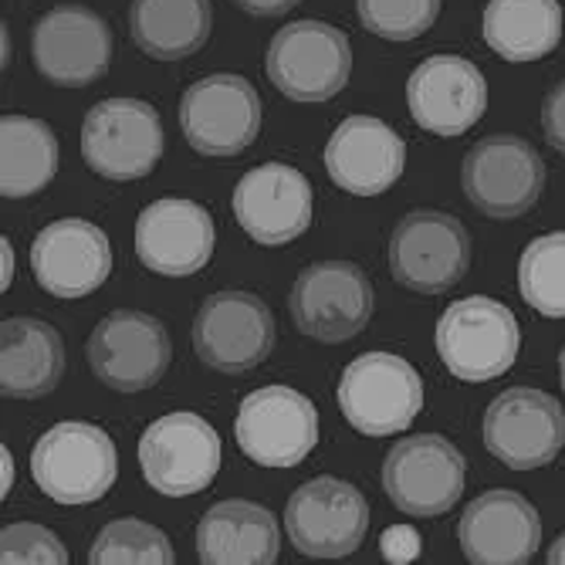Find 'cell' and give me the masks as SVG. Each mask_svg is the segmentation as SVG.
Returning a JSON list of instances; mask_svg holds the SVG:
<instances>
[{
    "instance_id": "obj_35",
    "label": "cell",
    "mask_w": 565,
    "mask_h": 565,
    "mask_svg": "<svg viewBox=\"0 0 565 565\" xmlns=\"http://www.w3.org/2000/svg\"><path fill=\"white\" fill-rule=\"evenodd\" d=\"M234 4L250 18H281V14L295 11L301 0H234Z\"/></svg>"
},
{
    "instance_id": "obj_36",
    "label": "cell",
    "mask_w": 565,
    "mask_h": 565,
    "mask_svg": "<svg viewBox=\"0 0 565 565\" xmlns=\"http://www.w3.org/2000/svg\"><path fill=\"white\" fill-rule=\"evenodd\" d=\"M0 254H4V275H0V285H4V291H8V285L14 278V250H11L8 237H4V244H0Z\"/></svg>"
},
{
    "instance_id": "obj_14",
    "label": "cell",
    "mask_w": 565,
    "mask_h": 565,
    "mask_svg": "<svg viewBox=\"0 0 565 565\" xmlns=\"http://www.w3.org/2000/svg\"><path fill=\"white\" fill-rule=\"evenodd\" d=\"M113 28L85 4H62L38 18L31 58L41 78L62 88H85L113 68Z\"/></svg>"
},
{
    "instance_id": "obj_15",
    "label": "cell",
    "mask_w": 565,
    "mask_h": 565,
    "mask_svg": "<svg viewBox=\"0 0 565 565\" xmlns=\"http://www.w3.org/2000/svg\"><path fill=\"white\" fill-rule=\"evenodd\" d=\"M370 504L355 484L316 478L301 484L285 504V532L308 558H345L366 539Z\"/></svg>"
},
{
    "instance_id": "obj_21",
    "label": "cell",
    "mask_w": 565,
    "mask_h": 565,
    "mask_svg": "<svg viewBox=\"0 0 565 565\" xmlns=\"http://www.w3.org/2000/svg\"><path fill=\"white\" fill-rule=\"evenodd\" d=\"M406 106L414 122L434 136H460L488 109L481 68L460 55H430L406 82Z\"/></svg>"
},
{
    "instance_id": "obj_7",
    "label": "cell",
    "mask_w": 565,
    "mask_h": 565,
    "mask_svg": "<svg viewBox=\"0 0 565 565\" xmlns=\"http://www.w3.org/2000/svg\"><path fill=\"white\" fill-rule=\"evenodd\" d=\"M460 186L478 214L511 221L529 214L545 190V163L522 136L498 132L471 146L460 167Z\"/></svg>"
},
{
    "instance_id": "obj_1",
    "label": "cell",
    "mask_w": 565,
    "mask_h": 565,
    "mask_svg": "<svg viewBox=\"0 0 565 565\" xmlns=\"http://www.w3.org/2000/svg\"><path fill=\"white\" fill-rule=\"evenodd\" d=\"M522 329L515 312L488 295H468L437 322V352L450 376L465 383H488L515 366Z\"/></svg>"
},
{
    "instance_id": "obj_33",
    "label": "cell",
    "mask_w": 565,
    "mask_h": 565,
    "mask_svg": "<svg viewBox=\"0 0 565 565\" xmlns=\"http://www.w3.org/2000/svg\"><path fill=\"white\" fill-rule=\"evenodd\" d=\"M542 132L548 146L565 157V78L542 102Z\"/></svg>"
},
{
    "instance_id": "obj_8",
    "label": "cell",
    "mask_w": 565,
    "mask_h": 565,
    "mask_svg": "<svg viewBox=\"0 0 565 565\" xmlns=\"http://www.w3.org/2000/svg\"><path fill=\"white\" fill-rule=\"evenodd\" d=\"M275 316L262 295L224 288L200 305L193 322V352L203 366L227 376L250 373L271 355Z\"/></svg>"
},
{
    "instance_id": "obj_22",
    "label": "cell",
    "mask_w": 565,
    "mask_h": 565,
    "mask_svg": "<svg viewBox=\"0 0 565 565\" xmlns=\"http://www.w3.org/2000/svg\"><path fill=\"white\" fill-rule=\"evenodd\" d=\"M457 539L475 565H525L542 545V519L525 494L494 488L465 508Z\"/></svg>"
},
{
    "instance_id": "obj_27",
    "label": "cell",
    "mask_w": 565,
    "mask_h": 565,
    "mask_svg": "<svg viewBox=\"0 0 565 565\" xmlns=\"http://www.w3.org/2000/svg\"><path fill=\"white\" fill-rule=\"evenodd\" d=\"M484 41L504 62H539L562 41V4L558 0H488Z\"/></svg>"
},
{
    "instance_id": "obj_12",
    "label": "cell",
    "mask_w": 565,
    "mask_h": 565,
    "mask_svg": "<svg viewBox=\"0 0 565 565\" xmlns=\"http://www.w3.org/2000/svg\"><path fill=\"white\" fill-rule=\"evenodd\" d=\"M180 129L203 157H241L262 132V95L244 75L196 78L180 98Z\"/></svg>"
},
{
    "instance_id": "obj_32",
    "label": "cell",
    "mask_w": 565,
    "mask_h": 565,
    "mask_svg": "<svg viewBox=\"0 0 565 565\" xmlns=\"http://www.w3.org/2000/svg\"><path fill=\"white\" fill-rule=\"evenodd\" d=\"M0 562L21 565V562H41V565H65L68 548L62 539L34 522H14L0 535Z\"/></svg>"
},
{
    "instance_id": "obj_18",
    "label": "cell",
    "mask_w": 565,
    "mask_h": 565,
    "mask_svg": "<svg viewBox=\"0 0 565 565\" xmlns=\"http://www.w3.org/2000/svg\"><path fill=\"white\" fill-rule=\"evenodd\" d=\"M214 217L196 200L163 196L142 207L136 221L139 262L163 278H190L214 258Z\"/></svg>"
},
{
    "instance_id": "obj_30",
    "label": "cell",
    "mask_w": 565,
    "mask_h": 565,
    "mask_svg": "<svg viewBox=\"0 0 565 565\" xmlns=\"http://www.w3.org/2000/svg\"><path fill=\"white\" fill-rule=\"evenodd\" d=\"M92 565H170L177 562L170 539L142 519H119L98 532L88 552Z\"/></svg>"
},
{
    "instance_id": "obj_4",
    "label": "cell",
    "mask_w": 565,
    "mask_h": 565,
    "mask_svg": "<svg viewBox=\"0 0 565 565\" xmlns=\"http://www.w3.org/2000/svg\"><path fill=\"white\" fill-rule=\"evenodd\" d=\"M160 113L142 98H106L82 122V157L102 180H142L163 157Z\"/></svg>"
},
{
    "instance_id": "obj_9",
    "label": "cell",
    "mask_w": 565,
    "mask_h": 565,
    "mask_svg": "<svg viewBox=\"0 0 565 565\" xmlns=\"http://www.w3.org/2000/svg\"><path fill=\"white\" fill-rule=\"evenodd\" d=\"M468 484V460L440 434L399 440L383 460V491L414 519H437L460 501Z\"/></svg>"
},
{
    "instance_id": "obj_20",
    "label": "cell",
    "mask_w": 565,
    "mask_h": 565,
    "mask_svg": "<svg viewBox=\"0 0 565 565\" xmlns=\"http://www.w3.org/2000/svg\"><path fill=\"white\" fill-rule=\"evenodd\" d=\"M312 183L288 163H262L234 186V217L265 247L291 244L312 227Z\"/></svg>"
},
{
    "instance_id": "obj_19",
    "label": "cell",
    "mask_w": 565,
    "mask_h": 565,
    "mask_svg": "<svg viewBox=\"0 0 565 565\" xmlns=\"http://www.w3.org/2000/svg\"><path fill=\"white\" fill-rule=\"evenodd\" d=\"M31 271L55 298L92 295L113 275L109 234L85 217L51 221L31 241Z\"/></svg>"
},
{
    "instance_id": "obj_11",
    "label": "cell",
    "mask_w": 565,
    "mask_h": 565,
    "mask_svg": "<svg viewBox=\"0 0 565 565\" xmlns=\"http://www.w3.org/2000/svg\"><path fill=\"white\" fill-rule=\"evenodd\" d=\"M288 312L301 335L316 342H345L373 319V285L352 262L308 265L288 295Z\"/></svg>"
},
{
    "instance_id": "obj_5",
    "label": "cell",
    "mask_w": 565,
    "mask_h": 565,
    "mask_svg": "<svg viewBox=\"0 0 565 565\" xmlns=\"http://www.w3.org/2000/svg\"><path fill=\"white\" fill-rule=\"evenodd\" d=\"M265 72L291 102H326L349 85L352 44L326 21H291L271 38Z\"/></svg>"
},
{
    "instance_id": "obj_38",
    "label": "cell",
    "mask_w": 565,
    "mask_h": 565,
    "mask_svg": "<svg viewBox=\"0 0 565 565\" xmlns=\"http://www.w3.org/2000/svg\"><path fill=\"white\" fill-rule=\"evenodd\" d=\"M548 562H552V565H565V532L552 542V548H548Z\"/></svg>"
},
{
    "instance_id": "obj_6",
    "label": "cell",
    "mask_w": 565,
    "mask_h": 565,
    "mask_svg": "<svg viewBox=\"0 0 565 565\" xmlns=\"http://www.w3.org/2000/svg\"><path fill=\"white\" fill-rule=\"evenodd\" d=\"M386 262L393 278L417 291H450L471 268V234L454 214L409 211L390 234Z\"/></svg>"
},
{
    "instance_id": "obj_17",
    "label": "cell",
    "mask_w": 565,
    "mask_h": 565,
    "mask_svg": "<svg viewBox=\"0 0 565 565\" xmlns=\"http://www.w3.org/2000/svg\"><path fill=\"white\" fill-rule=\"evenodd\" d=\"M170 359L173 342L167 326L146 312H132V308L106 316L88 339L92 373L98 383L119 393H142L157 386L170 370Z\"/></svg>"
},
{
    "instance_id": "obj_23",
    "label": "cell",
    "mask_w": 565,
    "mask_h": 565,
    "mask_svg": "<svg viewBox=\"0 0 565 565\" xmlns=\"http://www.w3.org/2000/svg\"><path fill=\"white\" fill-rule=\"evenodd\" d=\"M326 170L345 193L380 196L406 170V142L376 116H349L326 142Z\"/></svg>"
},
{
    "instance_id": "obj_34",
    "label": "cell",
    "mask_w": 565,
    "mask_h": 565,
    "mask_svg": "<svg viewBox=\"0 0 565 565\" xmlns=\"http://www.w3.org/2000/svg\"><path fill=\"white\" fill-rule=\"evenodd\" d=\"M380 548L393 565H406V562H414L420 555V535H417V529H409V525H393V529L383 532Z\"/></svg>"
},
{
    "instance_id": "obj_10",
    "label": "cell",
    "mask_w": 565,
    "mask_h": 565,
    "mask_svg": "<svg viewBox=\"0 0 565 565\" xmlns=\"http://www.w3.org/2000/svg\"><path fill=\"white\" fill-rule=\"evenodd\" d=\"M221 437L196 414H167L139 437V468L152 491L190 498L207 491L221 471Z\"/></svg>"
},
{
    "instance_id": "obj_2",
    "label": "cell",
    "mask_w": 565,
    "mask_h": 565,
    "mask_svg": "<svg viewBox=\"0 0 565 565\" xmlns=\"http://www.w3.org/2000/svg\"><path fill=\"white\" fill-rule=\"evenodd\" d=\"M34 484L58 504H95L119 478L113 437L85 420H62L31 450Z\"/></svg>"
},
{
    "instance_id": "obj_26",
    "label": "cell",
    "mask_w": 565,
    "mask_h": 565,
    "mask_svg": "<svg viewBox=\"0 0 565 565\" xmlns=\"http://www.w3.org/2000/svg\"><path fill=\"white\" fill-rule=\"evenodd\" d=\"M211 0H132L129 34L142 55L157 62H180L211 38Z\"/></svg>"
},
{
    "instance_id": "obj_31",
    "label": "cell",
    "mask_w": 565,
    "mask_h": 565,
    "mask_svg": "<svg viewBox=\"0 0 565 565\" xmlns=\"http://www.w3.org/2000/svg\"><path fill=\"white\" fill-rule=\"evenodd\" d=\"M444 0H355V14L370 34L386 41H414L434 28Z\"/></svg>"
},
{
    "instance_id": "obj_29",
    "label": "cell",
    "mask_w": 565,
    "mask_h": 565,
    "mask_svg": "<svg viewBox=\"0 0 565 565\" xmlns=\"http://www.w3.org/2000/svg\"><path fill=\"white\" fill-rule=\"evenodd\" d=\"M519 291L545 319H565V231L535 237L519 262Z\"/></svg>"
},
{
    "instance_id": "obj_25",
    "label": "cell",
    "mask_w": 565,
    "mask_h": 565,
    "mask_svg": "<svg viewBox=\"0 0 565 565\" xmlns=\"http://www.w3.org/2000/svg\"><path fill=\"white\" fill-rule=\"evenodd\" d=\"M65 376V342L41 319H4L0 326V390L11 399L47 396Z\"/></svg>"
},
{
    "instance_id": "obj_37",
    "label": "cell",
    "mask_w": 565,
    "mask_h": 565,
    "mask_svg": "<svg viewBox=\"0 0 565 565\" xmlns=\"http://www.w3.org/2000/svg\"><path fill=\"white\" fill-rule=\"evenodd\" d=\"M0 460H4V498H8V491H11V484H14V460H11V454H8V447H0Z\"/></svg>"
},
{
    "instance_id": "obj_39",
    "label": "cell",
    "mask_w": 565,
    "mask_h": 565,
    "mask_svg": "<svg viewBox=\"0 0 565 565\" xmlns=\"http://www.w3.org/2000/svg\"><path fill=\"white\" fill-rule=\"evenodd\" d=\"M558 380H562V390H565V349L558 355Z\"/></svg>"
},
{
    "instance_id": "obj_28",
    "label": "cell",
    "mask_w": 565,
    "mask_h": 565,
    "mask_svg": "<svg viewBox=\"0 0 565 565\" xmlns=\"http://www.w3.org/2000/svg\"><path fill=\"white\" fill-rule=\"evenodd\" d=\"M58 173V139L31 116L0 119V193L24 200L41 193Z\"/></svg>"
},
{
    "instance_id": "obj_13",
    "label": "cell",
    "mask_w": 565,
    "mask_h": 565,
    "mask_svg": "<svg viewBox=\"0 0 565 565\" xmlns=\"http://www.w3.org/2000/svg\"><path fill=\"white\" fill-rule=\"evenodd\" d=\"M237 447L262 468H295L319 444V409L291 386H262L241 399Z\"/></svg>"
},
{
    "instance_id": "obj_24",
    "label": "cell",
    "mask_w": 565,
    "mask_h": 565,
    "mask_svg": "<svg viewBox=\"0 0 565 565\" xmlns=\"http://www.w3.org/2000/svg\"><path fill=\"white\" fill-rule=\"evenodd\" d=\"M278 548V519L258 501H217L196 525V555L203 565H271Z\"/></svg>"
},
{
    "instance_id": "obj_16",
    "label": "cell",
    "mask_w": 565,
    "mask_h": 565,
    "mask_svg": "<svg viewBox=\"0 0 565 565\" xmlns=\"http://www.w3.org/2000/svg\"><path fill=\"white\" fill-rule=\"evenodd\" d=\"M565 444L562 403L532 386H511L484 409V447L511 471H535Z\"/></svg>"
},
{
    "instance_id": "obj_3",
    "label": "cell",
    "mask_w": 565,
    "mask_h": 565,
    "mask_svg": "<svg viewBox=\"0 0 565 565\" xmlns=\"http://www.w3.org/2000/svg\"><path fill=\"white\" fill-rule=\"evenodd\" d=\"M335 399L349 427L390 437L403 434L424 409V380L396 352H363L342 370Z\"/></svg>"
}]
</instances>
